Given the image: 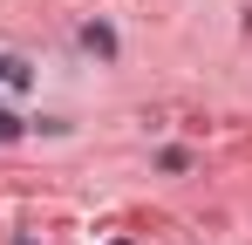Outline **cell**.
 I'll return each instance as SVG.
<instances>
[{
    "mask_svg": "<svg viewBox=\"0 0 252 245\" xmlns=\"http://www.w3.org/2000/svg\"><path fill=\"white\" fill-rule=\"evenodd\" d=\"M0 82H7V89H28V61H21V55H0Z\"/></svg>",
    "mask_w": 252,
    "mask_h": 245,
    "instance_id": "1",
    "label": "cell"
},
{
    "mask_svg": "<svg viewBox=\"0 0 252 245\" xmlns=\"http://www.w3.org/2000/svg\"><path fill=\"white\" fill-rule=\"evenodd\" d=\"M82 48H95V55H116V34H109V28H82Z\"/></svg>",
    "mask_w": 252,
    "mask_h": 245,
    "instance_id": "2",
    "label": "cell"
},
{
    "mask_svg": "<svg viewBox=\"0 0 252 245\" xmlns=\"http://www.w3.org/2000/svg\"><path fill=\"white\" fill-rule=\"evenodd\" d=\"M14 136H21V122H14L7 109H0V143H14Z\"/></svg>",
    "mask_w": 252,
    "mask_h": 245,
    "instance_id": "3",
    "label": "cell"
}]
</instances>
